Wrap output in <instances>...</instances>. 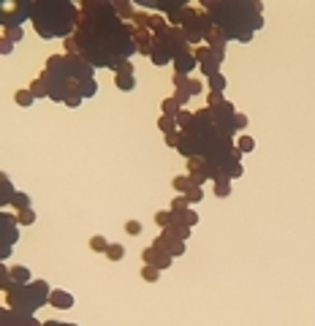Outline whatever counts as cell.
<instances>
[{
    "label": "cell",
    "mask_w": 315,
    "mask_h": 326,
    "mask_svg": "<svg viewBox=\"0 0 315 326\" xmlns=\"http://www.w3.org/2000/svg\"><path fill=\"white\" fill-rule=\"evenodd\" d=\"M79 25L71 36L79 54L90 63L92 68H112L114 74L122 68V63L131 60L136 52L133 33L136 25L122 22L114 11V3L109 0H79Z\"/></svg>",
    "instance_id": "obj_1"
},
{
    "label": "cell",
    "mask_w": 315,
    "mask_h": 326,
    "mask_svg": "<svg viewBox=\"0 0 315 326\" xmlns=\"http://www.w3.org/2000/svg\"><path fill=\"white\" fill-rule=\"evenodd\" d=\"M177 153L185 158H204L212 169L217 171V180H239L245 174L242 155L236 150L234 131L223 128L209 106L193 112V120L185 131H179V144ZM215 180V182H217Z\"/></svg>",
    "instance_id": "obj_2"
},
{
    "label": "cell",
    "mask_w": 315,
    "mask_h": 326,
    "mask_svg": "<svg viewBox=\"0 0 315 326\" xmlns=\"http://www.w3.org/2000/svg\"><path fill=\"white\" fill-rule=\"evenodd\" d=\"M46 84V98L66 103L68 98H92L98 93L96 68L82 54H52L41 71Z\"/></svg>",
    "instance_id": "obj_3"
},
{
    "label": "cell",
    "mask_w": 315,
    "mask_h": 326,
    "mask_svg": "<svg viewBox=\"0 0 315 326\" xmlns=\"http://www.w3.org/2000/svg\"><path fill=\"white\" fill-rule=\"evenodd\" d=\"M201 9L212 17V25L226 36V41L250 44L264 27L261 0H204Z\"/></svg>",
    "instance_id": "obj_4"
},
{
    "label": "cell",
    "mask_w": 315,
    "mask_h": 326,
    "mask_svg": "<svg viewBox=\"0 0 315 326\" xmlns=\"http://www.w3.org/2000/svg\"><path fill=\"white\" fill-rule=\"evenodd\" d=\"M79 17H82V11L71 0H44V3H33V9H30V22H33L36 33L46 41L71 38L76 33Z\"/></svg>",
    "instance_id": "obj_5"
},
{
    "label": "cell",
    "mask_w": 315,
    "mask_h": 326,
    "mask_svg": "<svg viewBox=\"0 0 315 326\" xmlns=\"http://www.w3.org/2000/svg\"><path fill=\"white\" fill-rule=\"evenodd\" d=\"M6 297V307L17 310V313H27L36 315L38 307L49 305L52 288L46 280H33V283H11V288L3 293Z\"/></svg>",
    "instance_id": "obj_6"
},
{
    "label": "cell",
    "mask_w": 315,
    "mask_h": 326,
    "mask_svg": "<svg viewBox=\"0 0 315 326\" xmlns=\"http://www.w3.org/2000/svg\"><path fill=\"white\" fill-rule=\"evenodd\" d=\"M191 49V44H187V38L182 33V27H169L163 30V33H155L152 36V60L158 68H166L169 63H174L182 52Z\"/></svg>",
    "instance_id": "obj_7"
},
{
    "label": "cell",
    "mask_w": 315,
    "mask_h": 326,
    "mask_svg": "<svg viewBox=\"0 0 315 326\" xmlns=\"http://www.w3.org/2000/svg\"><path fill=\"white\" fill-rule=\"evenodd\" d=\"M212 30H215V25H212V17L201 9V6H196L193 17L182 25V33H185V38H187V44H193V49L207 41V36L212 33Z\"/></svg>",
    "instance_id": "obj_8"
},
{
    "label": "cell",
    "mask_w": 315,
    "mask_h": 326,
    "mask_svg": "<svg viewBox=\"0 0 315 326\" xmlns=\"http://www.w3.org/2000/svg\"><path fill=\"white\" fill-rule=\"evenodd\" d=\"M19 240V218L9 210L0 212V261H6L14 253V245Z\"/></svg>",
    "instance_id": "obj_9"
},
{
    "label": "cell",
    "mask_w": 315,
    "mask_h": 326,
    "mask_svg": "<svg viewBox=\"0 0 315 326\" xmlns=\"http://www.w3.org/2000/svg\"><path fill=\"white\" fill-rule=\"evenodd\" d=\"M30 9L33 3H17V6H6L3 9V27H22V22L30 19Z\"/></svg>",
    "instance_id": "obj_10"
},
{
    "label": "cell",
    "mask_w": 315,
    "mask_h": 326,
    "mask_svg": "<svg viewBox=\"0 0 315 326\" xmlns=\"http://www.w3.org/2000/svg\"><path fill=\"white\" fill-rule=\"evenodd\" d=\"M193 54H196V60H199V68H201V74H204V76L220 74V66H223V63H220V60L215 57V52H212L207 44L196 46V49H193Z\"/></svg>",
    "instance_id": "obj_11"
},
{
    "label": "cell",
    "mask_w": 315,
    "mask_h": 326,
    "mask_svg": "<svg viewBox=\"0 0 315 326\" xmlns=\"http://www.w3.org/2000/svg\"><path fill=\"white\" fill-rule=\"evenodd\" d=\"M152 245L155 248H161L163 253H169L171 258H179V256H185V250H187V245L182 242V240H177V236H171L169 231H163L161 228V234L152 240Z\"/></svg>",
    "instance_id": "obj_12"
},
{
    "label": "cell",
    "mask_w": 315,
    "mask_h": 326,
    "mask_svg": "<svg viewBox=\"0 0 315 326\" xmlns=\"http://www.w3.org/2000/svg\"><path fill=\"white\" fill-rule=\"evenodd\" d=\"M0 326H44L36 315H27V313H17L11 307H3L0 310Z\"/></svg>",
    "instance_id": "obj_13"
},
{
    "label": "cell",
    "mask_w": 315,
    "mask_h": 326,
    "mask_svg": "<svg viewBox=\"0 0 315 326\" xmlns=\"http://www.w3.org/2000/svg\"><path fill=\"white\" fill-rule=\"evenodd\" d=\"M141 261H144V264H149V266H158L161 272L174 264V258H171L169 253H163L161 248H155V245H149V248L141 250Z\"/></svg>",
    "instance_id": "obj_14"
},
{
    "label": "cell",
    "mask_w": 315,
    "mask_h": 326,
    "mask_svg": "<svg viewBox=\"0 0 315 326\" xmlns=\"http://www.w3.org/2000/svg\"><path fill=\"white\" fill-rule=\"evenodd\" d=\"M174 66V74H185V76H191V71L193 68H199V60H196V54H193V49H187V52H182L179 57L171 63Z\"/></svg>",
    "instance_id": "obj_15"
},
{
    "label": "cell",
    "mask_w": 315,
    "mask_h": 326,
    "mask_svg": "<svg viewBox=\"0 0 315 326\" xmlns=\"http://www.w3.org/2000/svg\"><path fill=\"white\" fill-rule=\"evenodd\" d=\"M204 44H207V46H209V49H212V52H215V57H217L220 63H223V60H226V44H228V41H226V36H223V33H220V30H217V27H215V30H212V33L207 36V41H204Z\"/></svg>",
    "instance_id": "obj_16"
},
{
    "label": "cell",
    "mask_w": 315,
    "mask_h": 326,
    "mask_svg": "<svg viewBox=\"0 0 315 326\" xmlns=\"http://www.w3.org/2000/svg\"><path fill=\"white\" fill-rule=\"evenodd\" d=\"M133 44H136V52L144 54V57H152V33L149 30H139L133 33Z\"/></svg>",
    "instance_id": "obj_17"
},
{
    "label": "cell",
    "mask_w": 315,
    "mask_h": 326,
    "mask_svg": "<svg viewBox=\"0 0 315 326\" xmlns=\"http://www.w3.org/2000/svg\"><path fill=\"white\" fill-rule=\"evenodd\" d=\"M49 307H57V310H71V307H74V297H71L68 291L54 288V291H52V297H49Z\"/></svg>",
    "instance_id": "obj_18"
},
{
    "label": "cell",
    "mask_w": 315,
    "mask_h": 326,
    "mask_svg": "<svg viewBox=\"0 0 315 326\" xmlns=\"http://www.w3.org/2000/svg\"><path fill=\"white\" fill-rule=\"evenodd\" d=\"M0 193H3V196H0V204H3V210H6V206H11V198L14 196H17V190H14L11 188V180H9V174H0Z\"/></svg>",
    "instance_id": "obj_19"
},
{
    "label": "cell",
    "mask_w": 315,
    "mask_h": 326,
    "mask_svg": "<svg viewBox=\"0 0 315 326\" xmlns=\"http://www.w3.org/2000/svg\"><path fill=\"white\" fill-rule=\"evenodd\" d=\"M114 11L120 14L122 22H133V17H136V6L131 3V0H114Z\"/></svg>",
    "instance_id": "obj_20"
},
{
    "label": "cell",
    "mask_w": 315,
    "mask_h": 326,
    "mask_svg": "<svg viewBox=\"0 0 315 326\" xmlns=\"http://www.w3.org/2000/svg\"><path fill=\"white\" fill-rule=\"evenodd\" d=\"M163 231H169L171 236H177V240H182V242H187V240H191V226H185V223H179V220L174 218V220H171V223L166 226V228H163Z\"/></svg>",
    "instance_id": "obj_21"
},
{
    "label": "cell",
    "mask_w": 315,
    "mask_h": 326,
    "mask_svg": "<svg viewBox=\"0 0 315 326\" xmlns=\"http://www.w3.org/2000/svg\"><path fill=\"white\" fill-rule=\"evenodd\" d=\"M114 87L120 93H131V90H136V79L128 74H114Z\"/></svg>",
    "instance_id": "obj_22"
},
{
    "label": "cell",
    "mask_w": 315,
    "mask_h": 326,
    "mask_svg": "<svg viewBox=\"0 0 315 326\" xmlns=\"http://www.w3.org/2000/svg\"><path fill=\"white\" fill-rule=\"evenodd\" d=\"M14 101H17L22 109H30V106L36 103V95L30 93V87H22V90H17V93H14Z\"/></svg>",
    "instance_id": "obj_23"
},
{
    "label": "cell",
    "mask_w": 315,
    "mask_h": 326,
    "mask_svg": "<svg viewBox=\"0 0 315 326\" xmlns=\"http://www.w3.org/2000/svg\"><path fill=\"white\" fill-rule=\"evenodd\" d=\"M174 218L179 220V223H185V226H196V223H199V212H196V210H191V206H187V210H179V212H174Z\"/></svg>",
    "instance_id": "obj_24"
},
{
    "label": "cell",
    "mask_w": 315,
    "mask_h": 326,
    "mask_svg": "<svg viewBox=\"0 0 315 326\" xmlns=\"http://www.w3.org/2000/svg\"><path fill=\"white\" fill-rule=\"evenodd\" d=\"M158 131H163V136H169V133H177V120L174 117H166V114H161L158 117Z\"/></svg>",
    "instance_id": "obj_25"
},
{
    "label": "cell",
    "mask_w": 315,
    "mask_h": 326,
    "mask_svg": "<svg viewBox=\"0 0 315 326\" xmlns=\"http://www.w3.org/2000/svg\"><path fill=\"white\" fill-rule=\"evenodd\" d=\"M11 277L14 283H33V272L27 266H11Z\"/></svg>",
    "instance_id": "obj_26"
},
{
    "label": "cell",
    "mask_w": 315,
    "mask_h": 326,
    "mask_svg": "<svg viewBox=\"0 0 315 326\" xmlns=\"http://www.w3.org/2000/svg\"><path fill=\"white\" fill-rule=\"evenodd\" d=\"M171 185H174V190H177V193H187V190H191L193 188V180L191 177H187V174H179V177H174V180H171Z\"/></svg>",
    "instance_id": "obj_27"
},
{
    "label": "cell",
    "mask_w": 315,
    "mask_h": 326,
    "mask_svg": "<svg viewBox=\"0 0 315 326\" xmlns=\"http://www.w3.org/2000/svg\"><path fill=\"white\" fill-rule=\"evenodd\" d=\"M207 84H209L212 93H223L226 87H228V82H226L223 74H212V76H207Z\"/></svg>",
    "instance_id": "obj_28"
},
{
    "label": "cell",
    "mask_w": 315,
    "mask_h": 326,
    "mask_svg": "<svg viewBox=\"0 0 315 326\" xmlns=\"http://www.w3.org/2000/svg\"><path fill=\"white\" fill-rule=\"evenodd\" d=\"M161 109H163V114H166V117H174V120H177V114L182 112V106H179V103H177L174 98H163Z\"/></svg>",
    "instance_id": "obj_29"
},
{
    "label": "cell",
    "mask_w": 315,
    "mask_h": 326,
    "mask_svg": "<svg viewBox=\"0 0 315 326\" xmlns=\"http://www.w3.org/2000/svg\"><path fill=\"white\" fill-rule=\"evenodd\" d=\"M141 280L144 283H158V277H161V269L158 266H149V264H141Z\"/></svg>",
    "instance_id": "obj_30"
},
{
    "label": "cell",
    "mask_w": 315,
    "mask_h": 326,
    "mask_svg": "<svg viewBox=\"0 0 315 326\" xmlns=\"http://www.w3.org/2000/svg\"><path fill=\"white\" fill-rule=\"evenodd\" d=\"M109 245H112V242H109L106 236H101V234L90 236V250H92V253H106V250H109Z\"/></svg>",
    "instance_id": "obj_31"
},
{
    "label": "cell",
    "mask_w": 315,
    "mask_h": 326,
    "mask_svg": "<svg viewBox=\"0 0 315 326\" xmlns=\"http://www.w3.org/2000/svg\"><path fill=\"white\" fill-rule=\"evenodd\" d=\"M236 150H239L242 155L253 153V150H256V139H253V136H247V133H245V136H239V139H236Z\"/></svg>",
    "instance_id": "obj_32"
},
{
    "label": "cell",
    "mask_w": 315,
    "mask_h": 326,
    "mask_svg": "<svg viewBox=\"0 0 315 326\" xmlns=\"http://www.w3.org/2000/svg\"><path fill=\"white\" fill-rule=\"evenodd\" d=\"M11 206H14V212L27 210V206H30V196H27V193H22V190H17V196L11 198Z\"/></svg>",
    "instance_id": "obj_33"
},
{
    "label": "cell",
    "mask_w": 315,
    "mask_h": 326,
    "mask_svg": "<svg viewBox=\"0 0 315 326\" xmlns=\"http://www.w3.org/2000/svg\"><path fill=\"white\" fill-rule=\"evenodd\" d=\"M17 218H19V226H33L38 215H36V210H33V206H27V210L17 212Z\"/></svg>",
    "instance_id": "obj_34"
},
{
    "label": "cell",
    "mask_w": 315,
    "mask_h": 326,
    "mask_svg": "<svg viewBox=\"0 0 315 326\" xmlns=\"http://www.w3.org/2000/svg\"><path fill=\"white\" fill-rule=\"evenodd\" d=\"M215 196L217 198H228V196H231V180H217L215 182Z\"/></svg>",
    "instance_id": "obj_35"
},
{
    "label": "cell",
    "mask_w": 315,
    "mask_h": 326,
    "mask_svg": "<svg viewBox=\"0 0 315 326\" xmlns=\"http://www.w3.org/2000/svg\"><path fill=\"white\" fill-rule=\"evenodd\" d=\"M106 256H109V261H122L125 258V248L120 242H112V245H109V250H106Z\"/></svg>",
    "instance_id": "obj_36"
},
{
    "label": "cell",
    "mask_w": 315,
    "mask_h": 326,
    "mask_svg": "<svg viewBox=\"0 0 315 326\" xmlns=\"http://www.w3.org/2000/svg\"><path fill=\"white\" fill-rule=\"evenodd\" d=\"M171 220H174V212H171V210H158L155 212V223L161 226V228H166Z\"/></svg>",
    "instance_id": "obj_37"
},
{
    "label": "cell",
    "mask_w": 315,
    "mask_h": 326,
    "mask_svg": "<svg viewBox=\"0 0 315 326\" xmlns=\"http://www.w3.org/2000/svg\"><path fill=\"white\" fill-rule=\"evenodd\" d=\"M30 93L36 95V101H38V98H46V84H44V79H41V76L30 82Z\"/></svg>",
    "instance_id": "obj_38"
},
{
    "label": "cell",
    "mask_w": 315,
    "mask_h": 326,
    "mask_svg": "<svg viewBox=\"0 0 315 326\" xmlns=\"http://www.w3.org/2000/svg\"><path fill=\"white\" fill-rule=\"evenodd\" d=\"M3 38L11 44H19L22 41V27H3Z\"/></svg>",
    "instance_id": "obj_39"
},
{
    "label": "cell",
    "mask_w": 315,
    "mask_h": 326,
    "mask_svg": "<svg viewBox=\"0 0 315 326\" xmlns=\"http://www.w3.org/2000/svg\"><path fill=\"white\" fill-rule=\"evenodd\" d=\"M185 196H187V201H191V206H193V204H199V201H204V188H199V185H193V188L187 190Z\"/></svg>",
    "instance_id": "obj_40"
},
{
    "label": "cell",
    "mask_w": 315,
    "mask_h": 326,
    "mask_svg": "<svg viewBox=\"0 0 315 326\" xmlns=\"http://www.w3.org/2000/svg\"><path fill=\"white\" fill-rule=\"evenodd\" d=\"M187 206H191L187 196H174V198H171V206H169V210H171V212H179V210H187Z\"/></svg>",
    "instance_id": "obj_41"
},
{
    "label": "cell",
    "mask_w": 315,
    "mask_h": 326,
    "mask_svg": "<svg viewBox=\"0 0 315 326\" xmlns=\"http://www.w3.org/2000/svg\"><path fill=\"white\" fill-rule=\"evenodd\" d=\"M191 120H193V112H187V109H182V112L177 114V128H179V131H185L187 125H191Z\"/></svg>",
    "instance_id": "obj_42"
},
{
    "label": "cell",
    "mask_w": 315,
    "mask_h": 326,
    "mask_svg": "<svg viewBox=\"0 0 315 326\" xmlns=\"http://www.w3.org/2000/svg\"><path fill=\"white\" fill-rule=\"evenodd\" d=\"M147 19H149V11L139 9V11H136V17H133V25H136L139 30H147Z\"/></svg>",
    "instance_id": "obj_43"
},
{
    "label": "cell",
    "mask_w": 315,
    "mask_h": 326,
    "mask_svg": "<svg viewBox=\"0 0 315 326\" xmlns=\"http://www.w3.org/2000/svg\"><path fill=\"white\" fill-rule=\"evenodd\" d=\"M171 84H174L177 90H187V84H191V76H185V74H174V76H171Z\"/></svg>",
    "instance_id": "obj_44"
},
{
    "label": "cell",
    "mask_w": 315,
    "mask_h": 326,
    "mask_svg": "<svg viewBox=\"0 0 315 326\" xmlns=\"http://www.w3.org/2000/svg\"><path fill=\"white\" fill-rule=\"evenodd\" d=\"M171 98H174V101L179 103V106H187V103H191V98H193V95L187 93V90H174V95H171Z\"/></svg>",
    "instance_id": "obj_45"
},
{
    "label": "cell",
    "mask_w": 315,
    "mask_h": 326,
    "mask_svg": "<svg viewBox=\"0 0 315 326\" xmlns=\"http://www.w3.org/2000/svg\"><path fill=\"white\" fill-rule=\"evenodd\" d=\"M226 98H223V93H207V106H220V103H223Z\"/></svg>",
    "instance_id": "obj_46"
},
{
    "label": "cell",
    "mask_w": 315,
    "mask_h": 326,
    "mask_svg": "<svg viewBox=\"0 0 315 326\" xmlns=\"http://www.w3.org/2000/svg\"><path fill=\"white\" fill-rule=\"evenodd\" d=\"M187 93H191L193 98H196V95H201V93H204V82H199V79H191V84H187Z\"/></svg>",
    "instance_id": "obj_47"
},
{
    "label": "cell",
    "mask_w": 315,
    "mask_h": 326,
    "mask_svg": "<svg viewBox=\"0 0 315 326\" xmlns=\"http://www.w3.org/2000/svg\"><path fill=\"white\" fill-rule=\"evenodd\" d=\"M245 128H247V117L242 112H236L234 114V131H245Z\"/></svg>",
    "instance_id": "obj_48"
},
{
    "label": "cell",
    "mask_w": 315,
    "mask_h": 326,
    "mask_svg": "<svg viewBox=\"0 0 315 326\" xmlns=\"http://www.w3.org/2000/svg\"><path fill=\"white\" fill-rule=\"evenodd\" d=\"M125 231H128L131 236H139L141 234V223L139 220H128V223H125Z\"/></svg>",
    "instance_id": "obj_49"
},
{
    "label": "cell",
    "mask_w": 315,
    "mask_h": 326,
    "mask_svg": "<svg viewBox=\"0 0 315 326\" xmlns=\"http://www.w3.org/2000/svg\"><path fill=\"white\" fill-rule=\"evenodd\" d=\"M166 139V147H174L177 150V144H179V131L177 133H169V136H163Z\"/></svg>",
    "instance_id": "obj_50"
},
{
    "label": "cell",
    "mask_w": 315,
    "mask_h": 326,
    "mask_svg": "<svg viewBox=\"0 0 315 326\" xmlns=\"http://www.w3.org/2000/svg\"><path fill=\"white\" fill-rule=\"evenodd\" d=\"M82 103H84V98H68V101H66V106H68V109H79Z\"/></svg>",
    "instance_id": "obj_51"
},
{
    "label": "cell",
    "mask_w": 315,
    "mask_h": 326,
    "mask_svg": "<svg viewBox=\"0 0 315 326\" xmlns=\"http://www.w3.org/2000/svg\"><path fill=\"white\" fill-rule=\"evenodd\" d=\"M117 74H128V76H133V63L128 60V63H122V68L117 71Z\"/></svg>",
    "instance_id": "obj_52"
},
{
    "label": "cell",
    "mask_w": 315,
    "mask_h": 326,
    "mask_svg": "<svg viewBox=\"0 0 315 326\" xmlns=\"http://www.w3.org/2000/svg\"><path fill=\"white\" fill-rule=\"evenodd\" d=\"M11 41H6V38H3V46H0V52H3V54H11Z\"/></svg>",
    "instance_id": "obj_53"
},
{
    "label": "cell",
    "mask_w": 315,
    "mask_h": 326,
    "mask_svg": "<svg viewBox=\"0 0 315 326\" xmlns=\"http://www.w3.org/2000/svg\"><path fill=\"white\" fill-rule=\"evenodd\" d=\"M44 326H79V323H62V321H44Z\"/></svg>",
    "instance_id": "obj_54"
}]
</instances>
